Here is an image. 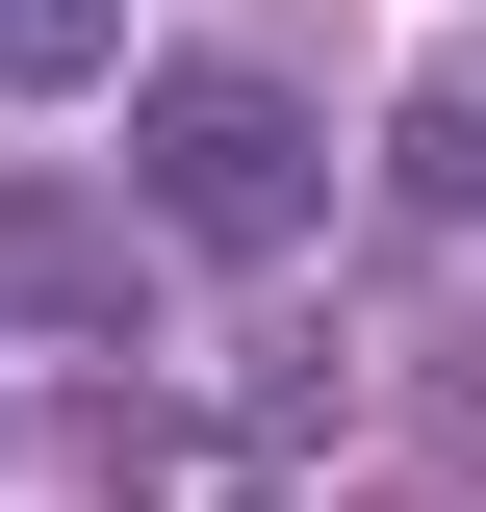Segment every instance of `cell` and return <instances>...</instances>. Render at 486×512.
Listing matches in <instances>:
<instances>
[{
    "label": "cell",
    "instance_id": "277c9868",
    "mask_svg": "<svg viewBox=\"0 0 486 512\" xmlns=\"http://www.w3.org/2000/svg\"><path fill=\"white\" fill-rule=\"evenodd\" d=\"M384 205L461 231V205H486V103H410V128H384Z\"/></svg>",
    "mask_w": 486,
    "mask_h": 512
},
{
    "label": "cell",
    "instance_id": "6da1fadb",
    "mask_svg": "<svg viewBox=\"0 0 486 512\" xmlns=\"http://www.w3.org/2000/svg\"><path fill=\"white\" fill-rule=\"evenodd\" d=\"M128 205H154L205 282H282V256L333 231V154H307L282 77H154V103H128Z\"/></svg>",
    "mask_w": 486,
    "mask_h": 512
},
{
    "label": "cell",
    "instance_id": "5b68a950",
    "mask_svg": "<svg viewBox=\"0 0 486 512\" xmlns=\"http://www.w3.org/2000/svg\"><path fill=\"white\" fill-rule=\"evenodd\" d=\"M103 52H128L103 0H0V103H77V77H103Z\"/></svg>",
    "mask_w": 486,
    "mask_h": 512
},
{
    "label": "cell",
    "instance_id": "3957f363",
    "mask_svg": "<svg viewBox=\"0 0 486 512\" xmlns=\"http://www.w3.org/2000/svg\"><path fill=\"white\" fill-rule=\"evenodd\" d=\"M52 461H77V487H180L205 436H180V410H128V384H77V410H52Z\"/></svg>",
    "mask_w": 486,
    "mask_h": 512
},
{
    "label": "cell",
    "instance_id": "7a4b0ae2",
    "mask_svg": "<svg viewBox=\"0 0 486 512\" xmlns=\"http://www.w3.org/2000/svg\"><path fill=\"white\" fill-rule=\"evenodd\" d=\"M154 205H77V180H0V308L26 333H154Z\"/></svg>",
    "mask_w": 486,
    "mask_h": 512
}]
</instances>
